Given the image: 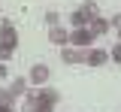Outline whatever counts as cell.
<instances>
[{
  "label": "cell",
  "instance_id": "obj_4",
  "mask_svg": "<svg viewBox=\"0 0 121 112\" xmlns=\"http://www.w3.org/2000/svg\"><path fill=\"white\" fill-rule=\"evenodd\" d=\"M21 112H52V106L43 103V100L36 97V91H27L24 100H21Z\"/></svg>",
  "mask_w": 121,
  "mask_h": 112
},
{
  "label": "cell",
  "instance_id": "obj_5",
  "mask_svg": "<svg viewBox=\"0 0 121 112\" xmlns=\"http://www.w3.org/2000/svg\"><path fill=\"white\" fill-rule=\"evenodd\" d=\"M85 52H88V48L60 46V61H64V64H85Z\"/></svg>",
  "mask_w": 121,
  "mask_h": 112
},
{
  "label": "cell",
  "instance_id": "obj_12",
  "mask_svg": "<svg viewBox=\"0 0 121 112\" xmlns=\"http://www.w3.org/2000/svg\"><path fill=\"white\" fill-rule=\"evenodd\" d=\"M45 24H48V27H55V24H60V15L55 12V9H48V12H45Z\"/></svg>",
  "mask_w": 121,
  "mask_h": 112
},
{
  "label": "cell",
  "instance_id": "obj_19",
  "mask_svg": "<svg viewBox=\"0 0 121 112\" xmlns=\"http://www.w3.org/2000/svg\"><path fill=\"white\" fill-rule=\"evenodd\" d=\"M118 43H121V27H118Z\"/></svg>",
  "mask_w": 121,
  "mask_h": 112
},
{
  "label": "cell",
  "instance_id": "obj_14",
  "mask_svg": "<svg viewBox=\"0 0 121 112\" xmlns=\"http://www.w3.org/2000/svg\"><path fill=\"white\" fill-rule=\"evenodd\" d=\"M12 58V48H6V46H0V64H6Z\"/></svg>",
  "mask_w": 121,
  "mask_h": 112
},
{
  "label": "cell",
  "instance_id": "obj_2",
  "mask_svg": "<svg viewBox=\"0 0 121 112\" xmlns=\"http://www.w3.org/2000/svg\"><path fill=\"white\" fill-rule=\"evenodd\" d=\"M0 46H6V48H18V30H15V24L9 21V18H3L0 21Z\"/></svg>",
  "mask_w": 121,
  "mask_h": 112
},
{
  "label": "cell",
  "instance_id": "obj_10",
  "mask_svg": "<svg viewBox=\"0 0 121 112\" xmlns=\"http://www.w3.org/2000/svg\"><path fill=\"white\" fill-rule=\"evenodd\" d=\"M36 97H39V100H43V103H48V106H58L60 103V94L58 91H55V88H36Z\"/></svg>",
  "mask_w": 121,
  "mask_h": 112
},
{
  "label": "cell",
  "instance_id": "obj_17",
  "mask_svg": "<svg viewBox=\"0 0 121 112\" xmlns=\"http://www.w3.org/2000/svg\"><path fill=\"white\" fill-rule=\"evenodd\" d=\"M6 79V64H0V82Z\"/></svg>",
  "mask_w": 121,
  "mask_h": 112
},
{
  "label": "cell",
  "instance_id": "obj_13",
  "mask_svg": "<svg viewBox=\"0 0 121 112\" xmlns=\"http://www.w3.org/2000/svg\"><path fill=\"white\" fill-rule=\"evenodd\" d=\"M109 58H112L115 64H121V43H115V46H112V52H109Z\"/></svg>",
  "mask_w": 121,
  "mask_h": 112
},
{
  "label": "cell",
  "instance_id": "obj_16",
  "mask_svg": "<svg viewBox=\"0 0 121 112\" xmlns=\"http://www.w3.org/2000/svg\"><path fill=\"white\" fill-rule=\"evenodd\" d=\"M0 112H18V106H0Z\"/></svg>",
  "mask_w": 121,
  "mask_h": 112
},
{
  "label": "cell",
  "instance_id": "obj_3",
  "mask_svg": "<svg viewBox=\"0 0 121 112\" xmlns=\"http://www.w3.org/2000/svg\"><path fill=\"white\" fill-rule=\"evenodd\" d=\"M94 39L97 36L91 33V27H73L70 30V46H76V48H91Z\"/></svg>",
  "mask_w": 121,
  "mask_h": 112
},
{
  "label": "cell",
  "instance_id": "obj_6",
  "mask_svg": "<svg viewBox=\"0 0 121 112\" xmlns=\"http://www.w3.org/2000/svg\"><path fill=\"white\" fill-rule=\"evenodd\" d=\"M27 82H30V85H36V88H43L45 82H48V67H45V64H33V67H30V73H27Z\"/></svg>",
  "mask_w": 121,
  "mask_h": 112
},
{
  "label": "cell",
  "instance_id": "obj_15",
  "mask_svg": "<svg viewBox=\"0 0 121 112\" xmlns=\"http://www.w3.org/2000/svg\"><path fill=\"white\" fill-rule=\"evenodd\" d=\"M109 27H115V30L121 27V12H118V15H112V18H109Z\"/></svg>",
  "mask_w": 121,
  "mask_h": 112
},
{
  "label": "cell",
  "instance_id": "obj_7",
  "mask_svg": "<svg viewBox=\"0 0 121 112\" xmlns=\"http://www.w3.org/2000/svg\"><path fill=\"white\" fill-rule=\"evenodd\" d=\"M48 43H52V46H70V30L60 27V24L48 27Z\"/></svg>",
  "mask_w": 121,
  "mask_h": 112
},
{
  "label": "cell",
  "instance_id": "obj_8",
  "mask_svg": "<svg viewBox=\"0 0 121 112\" xmlns=\"http://www.w3.org/2000/svg\"><path fill=\"white\" fill-rule=\"evenodd\" d=\"M106 61H109V52H103V48H88L85 52V64L88 67H103Z\"/></svg>",
  "mask_w": 121,
  "mask_h": 112
},
{
  "label": "cell",
  "instance_id": "obj_9",
  "mask_svg": "<svg viewBox=\"0 0 121 112\" xmlns=\"http://www.w3.org/2000/svg\"><path fill=\"white\" fill-rule=\"evenodd\" d=\"M27 85H30V82L24 79V76H18V79H12V82H9V88H6V91H9V94L18 100V97H24V94H27Z\"/></svg>",
  "mask_w": 121,
  "mask_h": 112
},
{
  "label": "cell",
  "instance_id": "obj_11",
  "mask_svg": "<svg viewBox=\"0 0 121 112\" xmlns=\"http://www.w3.org/2000/svg\"><path fill=\"white\" fill-rule=\"evenodd\" d=\"M88 27H91V33H94V36H100V33L109 30V18H100V15H97V18L88 24Z\"/></svg>",
  "mask_w": 121,
  "mask_h": 112
},
{
  "label": "cell",
  "instance_id": "obj_1",
  "mask_svg": "<svg viewBox=\"0 0 121 112\" xmlns=\"http://www.w3.org/2000/svg\"><path fill=\"white\" fill-rule=\"evenodd\" d=\"M97 15H100L97 3H94V0H85L79 9H73V15H70V24H73V27H88V24H91Z\"/></svg>",
  "mask_w": 121,
  "mask_h": 112
},
{
  "label": "cell",
  "instance_id": "obj_18",
  "mask_svg": "<svg viewBox=\"0 0 121 112\" xmlns=\"http://www.w3.org/2000/svg\"><path fill=\"white\" fill-rule=\"evenodd\" d=\"M0 106H6V94L3 91H0Z\"/></svg>",
  "mask_w": 121,
  "mask_h": 112
}]
</instances>
